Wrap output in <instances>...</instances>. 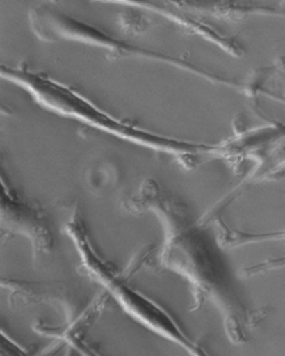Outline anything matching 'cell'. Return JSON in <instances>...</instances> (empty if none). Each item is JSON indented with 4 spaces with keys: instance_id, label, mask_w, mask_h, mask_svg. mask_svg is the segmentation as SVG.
Returning <instances> with one entry per match:
<instances>
[{
    "instance_id": "6da1fadb",
    "label": "cell",
    "mask_w": 285,
    "mask_h": 356,
    "mask_svg": "<svg viewBox=\"0 0 285 356\" xmlns=\"http://www.w3.org/2000/svg\"><path fill=\"white\" fill-rule=\"evenodd\" d=\"M1 78L26 90L41 107L54 113L126 143L170 156L186 170H193L205 159L222 157L220 145L177 138L137 126L113 115L72 86L33 70L28 64L1 66Z\"/></svg>"
},
{
    "instance_id": "7a4b0ae2",
    "label": "cell",
    "mask_w": 285,
    "mask_h": 356,
    "mask_svg": "<svg viewBox=\"0 0 285 356\" xmlns=\"http://www.w3.org/2000/svg\"><path fill=\"white\" fill-rule=\"evenodd\" d=\"M28 22L35 35L43 41L82 43L101 49L110 59H137L158 62L201 76L209 82L230 85V81L220 78L188 60L145 49L140 45L133 44L130 41L117 38L99 26L61 11L53 3H38L31 8Z\"/></svg>"
},
{
    "instance_id": "3957f363",
    "label": "cell",
    "mask_w": 285,
    "mask_h": 356,
    "mask_svg": "<svg viewBox=\"0 0 285 356\" xmlns=\"http://www.w3.org/2000/svg\"><path fill=\"white\" fill-rule=\"evenodd\" d=\"M137 7L151 12L154 15L161 16L163 19L168 20L170 24L178 26L180 30L188 34L197 35L210 42L215 43L222 47L224 51L234 56H241L243 49L241 45L231 37L225 36L222 33L218 32L216 29L210 24H206L193 14L189 13L186 9L178 5V3H134Z\"/></svg>"
}]
</instances>
